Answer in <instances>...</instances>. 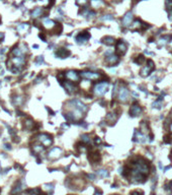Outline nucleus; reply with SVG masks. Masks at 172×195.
Wrapping results in <instances>:
<instances>
[{
  "label": "nucleus",
  "instance_id": "7ed1b4c3",
  "mask_svg": "<svg viewBox=\"0 0 172 195\" xmlns=\"http://www.w3.org/2000/svg\"><path fill=\"white\" fill-rule=\"evenodd\" d=\"M107 90H108V82H106V81H101V82L96 83L93 88L94 94L97 96H104Z\"/></svg>",
  "mask_w": 172,
  "mask_h": 195
},
{
  "label": "nucleus",
  "instance_id": "5fc2aeb1",
  "mask_svg": "<svg viewBox=\"0 0 172 195\" xmlns=\"http://www.w3.org/2000/svg\"><path fill=\"white\" fill-rule=\"evenodd\" d=\"M171 155H172V153H171Z\"/></svg>",
  "mask_w": 172,
  "mask_h": 195
},
{
  "label": "nucleus",
  "instance_id": "20e7f679",
  "mask_svg": "<svg viewBox=\"0 0 172 195\" xmlns=\"http://www.w3.org/2000/svg\"><path fill=\"white\" fill-rule=\"evenodd\" d=\"M37 141L42 143L45 147H49L53 144V138H52L51 135L46 134V133H41V134L37 135L36 136Z\"/></svg>",
  "mask_w": 172,
  "mask_h": 195
},
{
  "label": "nucleus",
  "instance_id": "a878e982",
  "mask_svg": "<svg viewBox=\"0 0 172 195\" xmlns=\"http://www.w3.org/2000/svg\"><path fill=\"white\" fill-rule=\"evenodd\" d=\"M162 101H163V98H162V96H159V99H157L156 101L152 104V107L155 108V109H161L162 106H163Z\"/></svg>",
  "mask_w": 172,
  "mask_h": 195
},
{
  "label": "nucleus",
  "instance_id": "f704fd0d",
  "mask_svg": "<svg viewBox=\"0 0 172 195\" xmlns=\"http://www.w3.org/2000/svg\"><path fill=\"white\" fill-rule=\"evenodd\" d=\"M23 184H21V182H17L16 183V185H15V187H14V189H13V191H12V193H18V192H20L21 191V189H23Z\"/></svg>",
  "mask_w": 172,
  "mask_h": 195
},
{
  "label": "nucleus",
  "instance_id": "4c0bfd02",
  "mask_svg": "<svg viewBox=\"0 0 172 195\" xmlns=\"http://www.w3.org/2000/svg\"><path fill=\"white\" fill-rule=\"evenodd\" d=\"M36 63L38 65L42 64V63H44V56H39L38 58L36 59Z\"/></svg>",
  "mask_w": 172,
  "mask_h": 195
},
{
  "label": "nucleus",
  "instance_id": "f257e3e1",
  "mask_svg": "<svg viewBox=\"0 0 172 195\" xmlns=\"http://www.w3.org/2000/svg\"><path fill=\"white\" fill-rule=\"evenodd\" d=\"M25 56H15V57H11L9 59L7 65H8V68L11 70L12 72H15V73H19L21 70H23V66L25 65Z\"/></svg>",
  "mask_w": 172,
  "mask_h": 195
},
{
  "label": "nucleus",
  "instance_id": "c9c22d12",
  "mask_svg": "<svg viewBox=\"0 0 172 195\" xmlns=\"http://www.w3.org/2000/svg\"><path fill=\"white\" fill-rule=\"evenodd\" d=\"M112 19H114V15H112V14H106V15L101 17V20H104V21H106V20H112Z\"/></svg>",
  "mask_w": 172,
  "mask_h": 195
},
{
  "label": "nucleus",
  "instance_id": "cd10ccee",
  "mask_svg": "<svg viewBox=\"0 0 172 195\" xmlns=\"http://www.w3.org/2000/svg\"><path fill=\"white\" fill-rule=\"evenodd\" d=\"M118 116L116 115V113H108L106 116V121L107 122H112V123H116Z\"/></svg>",
  "mask_w": 172,
  "mask_h": 195
},
{
  "label": "nucleus",
  "instance_id": "6e6d98bb",
  "mask_svg": "<svg viewBox=\"0 0 172 195\" xmlns=\"http://www.w3.org/2000/svg\"><path fill=\"white\" fill-rule=\"evenodd\" d=\"M171 112H172V111H171Z\"/></svg>",
  "mask_w": 172,
  "mask_h": 195
},
{
  "label": "nucleus",
  "instance_id": "37998d69",
  "mask_svg": "<svg viewBox=\"0 0 172 195\" xmlns=\"http://www.w3.org/2000/svg\"><path fill=\"white\" fill-rule=\"evenodd\" d=\"M147 155H148V157H149L150 159H153V155H152V153H150V151H147Z\"/></svg>",
  "mask_w": 172,
  "mask_h": 195
},
{
  "label": "nucleus",
  "instance_id": "ea45409f",
  "mask_svg": "<svg viewBox=\"0 0 172 195\" xmlns=\"http://www.w3.org/2000/svg\"><path fill=\"white\" fill-rule=\"evenodd\" d=\"M118 83H116V84L114 85V90H112V98L114 99V96H116V90H118Z\"/></svg>",
  "mask_w": 172,
  "mask_h": 195
},
{
  "label": "nucleus",
  "instance_id": "7c9ffc66",
  "mask_svg": "<svg viewBox=\"0 0 172 195\" xmlns=\"http://www.w3.org/2000/svg\"><path fill=\"white\" fill-rule=\"evenodd\" d=\"M81 140H82V142H84V143L88 144L91 142V138H90V135L89 134H82L81 135Z\"/></svg>",
  "mask_w": 172,
  "mask_h": 195
},
{
  "label": "nucleus",
  "instance_id": "864d4df0",
  "mask_svg": "<svg viewBox=\"0 0 172 195\" xmlns=\"http://www.w3.org/2000/svg\"><path fill=\"white\" fill-rule=\"evenodd\" d=\"M0 23H1V17H0Z\"/></svg>",
  "mask_w": 172,
  "mask_h": 195
},
{
  "label": "nucleus",
  "instance_id": "6e6552de",
  "mask_svg": "<svg viewBox=\"0 0 172 195\" xmlns=\"http://www.w3.org/2000/svg\"><path fill=\"white\" fill-rule=\"evenodd\" d=\"M65 78L67 80L71 81V82H78L80 80V75L77 73L75 70H69V71L65 72Z\"/></svg>",
  "mask_w": 172,
  "mask_h": 195
},
{
  "label": "nucleus",
  "instance_id": "603ef678",
  "mask_svg": "<svg viewBox=\"0 0 172 195\" xmlns=\"http://www.w3.org/2000/svg\"><path fill=\"white\" fill-rule=\"evenodd\" d=\"M169 45H170V47H172V38H171V40H170V42H169Z\"/></svg>",
  "mask_w": 172,
  "mask_h": 195
},
{
  "label": "nucleus",
  "instance_id": "f03ea898",
  "mask_svg": "<svg viewBox=\"0 0 172 195\" xmlns=\"http://www.w3.org/2000/svg\"><path fill=\"white\" fill-rule=\"evenodd\" d=\"M132 171L137 172V173H140V174L144 175L145 177H147L150 173V168H149V166H148V164H146L145 161L141 159L140 161H134V163H133V170Z\"/></svg>",
  "mask_w": 172,
  "mask_h": 195
},
{
  "label": "nucleus",
  "instance_id": "a211bd4d",
  "mask_svg": "<svg viewBox=\"0 0 172 195\" xmlns=\"http://www.w3.org/2000/svg\"><path fill=\"white\" fill-rule=\"evenodd\" d=\"M55 55H56L58 58H67V57H69L70 55H71V52L69 51V50L65 49V48H60V49H58L56 51V53H55Z\"/></svg>",
  "mask_w": 172,
  "mask_h": 195
},
{
  "label": "nucleus",
  "instance_id": "79ce46f5",
  "mask_svg": "<svg viewBox=\"0 0 172 195\" xmlns=\"http://www.w3.org/2000/svg\"><path fill=\"white\" fill-rule=\"evenodd\" d=\"M88 178H89L91 181H94V180H95V175H93V174H89V175H88Z\"/></svg>",
  "mask_w": 172,
  "mask_h": 195
},
{
  "label": "nucleus",
  "instance_id": "49530a36",
  "mask_svg": "<svg viewBox=\"0 0 172 195\" xmlns=\"http://www.w3.org/2000/svg\"><path fill=\"white\" fill-rule=\"evenodd\" d=\"M79 125H80V126H83V127H84V128H86V127H87V124H86V123H84V122H82V123H79Z\"/></svg>",
  "mask_w": 172,
  "mask_h": 195
},
{
  "label": "nucleus",
  "instance_id": "c03bdc74",
  "mask_svg": "<svg viewBox=\"0 0 172 195\" xmlns=\"http://www.w3.org/2000/svg\"><path fill=\"white\" fill-rule=\"evenodd\" d=\"M95 195H102V191H101V190H96L95 191Z\"/></svg>",
  "mask_w": 172,
  "mask_h": 195
},
{
  "label": "nucleus",
  "instance_id": "aec40b11",
  "mask_svg": "<svg viewBox=\"0 0 172 195\" xmlns=\"http://www.w3.org/2000/svg\"><path fill=\"white\" fill-rule=\"evenodd\" d=\"M23 125L25 130H31L35 126V122L31 118H25L23 122Z\"/></svg>",
  "mask_w": 172,
  "mask_h": 195
},
{
  "label": "nucleus",
  "instance_id": "1a4fd4ad",
  "mask_svg": "<svg viewBox=\"0 0 172 195\" xmlns=\"http://www.w3.org/2000/svg\"><path fill=\"white\" fill-rule=\"evenodd\" d=\"M69 104L73 105V108H74V109H77V110L81 111V112H83V113H85L86 111L88 110L87 106L85 105V104H83L82 102L79 101V100H77V99L71 100V101L69 102Z\"/></svg>",
  "mask_w": 172,
  "mask_h": 195
},
{
  "label": "nucleus",
  "instance_id": "2eb2a0df",
  "mask_svg": "<svg viewBox=\"0 0 172 195\" xmlns=\"http://www.w3.org/2000/svg\"><path fill=\"white\" fill-rule=\"evenodd\" d=\"M61 84L64 86V88H65L66 90H67V92H69V94H73V92H75L77 90V86L76 85H74L73 82H71V81H63V82H61Z\"/></svg>",
  "mask_w": 172,
  "mask_h": 195
},
{
  "label": "nucleus",
  "instance_id": "a19ab883",
  "mask_svg": "<svg viewBox=\"0 0 172 195\" xmlns=\"http://www.w3.org/2000/svg\"><path fill=\"white\" fill-rule=\"evenodd\" d=\"M94 142H95V144H101L102 143V140H101L99 137H95V138H94Z\"/></svg>",
  "mask_w": 172,
  "mask_h": 195
},
{
  "label": "nucleus",
  "instance_id": "de8ad7c7",
  "mask_svg": "<svg viewBox=\"0 0 172 195\" xmlns=\"http://www.w3.org/2000/svg\"><path fill=\"white\" fill-rule=\"evenodd\" d=\"M172 168V166H168V167H166V168H164V170H163V172H166L167 170H169V169H171Z\"/></svg>",
  "mask_w": 172,
  "mask_h": 195
},
{
  "label": "nucleus",
  "instance_id": "f8f14e48",
  "mask_svg": "<svg viewBox=\"0 0 172 195\" xmlns=\"http://www.w3.org/2000/svg\"><path fill=\"white\" fill-rule=\"evenodd\" d=\"M89 39H90V34H89V33H88V31H83V33L79 34L78 36L76 37V42L78 43L79 45H82V44L87 43Z\"/></svg>",
  "mask_w": 172,
  "mask_h": 195
},
{
  "label": "nucleus",
  "instance_id": "e433bc0d",
  "mask_svg": "<svg viewBox=\"0 0 172 195\" xmlns=\"http://www.w3.org/2000/svg\"><path fill=\"white\" fill-rule=\"evenodd\" d=\"M87 3V0H76V4L79 6H84Z\"/></svg>",
  "mask_w": 172,
  "mask_h": 195
},
{
  "label": "nucleus",
  "instance_id": "3c124183",
  "mask_svg": "<svg viewBox=\"0 0 172 195\" xmlns=\"http://www.w3.org/2000/svg\"><path fill=\"white\" fill-rule=\"evenodd\" d=\"M169 129H170V132L172 133V123L170 124V127H169Z\"/></svg>",
  "mask_w": 172,
  "mask_h": 195
},
{
  "label": "nucleus",
  "instance_id": "393cba45",
  "mask_svg": "<svg viewBox=\"0 0 172 195\" xmlns=\"http://www.w3.org/2000/svg\"><path fill=\"white\" fill-rule=\"evenodd\" d=\"M143 25H144V23H143ZM143 25H142V23L140 21V20H135L134 23L130 25V29H132V31H137V29H141V27H143Z\"/></svg>",
  "mask_w": 172,
  "mask_h": 195
},
{
  "label": "nucleus",
  "instance_id": "f3484780",
  "mask_svg": "<svg viewBox=\"0 0 172 195\" xmlns=\"http://www.w3.org/2000/svg\"><path fill=\"white\" fill-rule=\"evenodd\" d=\"M107 64L112 65V66H114L116 64L120 62V56L118 54H112V55H108L106 56V59H105Z\"/></svg>",
  "mask_w": 172,
  "mask_h": 195
},
{
  "label": "nucleus",
  "instance_id": "423d86ee",
  "mask_svg": "<svg viewBox=\"0 0 172 195\" xmlns=\"http://www.w3.org/2000/svg\"><path fill=\"white\" fill-rule=\"evenodd\" d=\"M130 98V92L126 86H121L119 88V92H118V99L121 103H127Z\"/></svg>",
  "mask_w": 172,
  "mask_h": 195
},
{
  "label": "nucleus",
  "instance_id": "dca6fc26",
  "mask_svg": "<svg viewBox=\"0 0 172 195\" xmlns=\"http://www.w3.org/2000/svg\"><path fill=\"white\" fill-rule=\"evenodd\" d=\"M133 19H134V15H133L132 12L131 11L127 12V13L125 14V16L123 17V19H122L123 25L124 27H130L133 23Z\"/></svg>",
  "mask_w": 172,
  "mask_h": 195
},
{
  "label": "nucleus",
  "instance_id": "6ab92c4d",
  "mask_svg": "<svg viewBox=\"0 0 172 195\" xmlns=\"http://www.w3.org/2000/svg\"><path fill=\"white\" fill-rule=\"evenodd\" d=\"M56 25L57 23H55V21H53L52 19H49V18H45L43 20V25L47 29H52L53 31L54 27H56Z\"/></svg>",
  "mask_w": 172,
  "mask_h": 195
},
{
  "label": "nucleus",
  "instance_id": "a18cd8bd",
  "mask_svg": "<svg viewBox=\"0 0 172 195\" xmlns=\"http://www.w3.org/2000/svg\"><path fill=\"white\" fill-rule=\"evenodd\" d=\"M139 88H140V90H142V92H146V94H148L147 90H146L144 88H142V86H139Z\"/></svg>",
  "mask_w": 172,
  "mask_h": 195
},
{
  "label": "nucleus",
  "instance_id": "c756f323",
  "mask_svg": "<svg viewBox=\"0 0 172 195\" xmlns=\"http://www.w3.org/2000/svg\"><path fill=\"white\" fill-rule=\"evenodd\" d=\"M27 29H29V23H21V25H19L17 27V31H19L20 34L27 31Z\"/></svg>",
  "mask_w": 172,
  "mask_h": 195
},
{
  "label": "nucleus",
  "instance_id": "9b49d317",
  "mask_svg": "<svg viewBox=\"0 0 172 195\" xmlns=\"http://www.w3.org/2000/svg\"><path fill=\"white\" fill-rule=\"evenodd\" d=\"M142 111H143V109L141 108V106L138 105V104H134V105L132 106V107L130 108V111H129V113H130V116L131 117H138L141 115Z\"/></svg>",
  "mask_w": 172,
  "mask_h": 195
},
{
  "label": "nucleus",
  "instance_id": "5701e85b",
  "mask_svg": "<svg viewBox=\"0 0 172 195\" xmlns=\"http://www.w3.org/2000/svg\"><path fill=\"white\" fill-rule=\"evenodd\" d=\"M90 5L92 8H100L104 6L105 3L103 2V0H90Z\"/></svg>",
  "mask_w": 172,
  "mask_h": 195
},
{
  "label": "nucleus",
  "instance_id": "58836bf2",
  "mask_svg": "<svg viewBox=\"0 0 172 195\" xmlns=\"http://www.w3.org/2000/svg\"><path fill=\"white\" fill-rule=\"evenodd\" d=\"M46 188V190H48V191H53L54 190V186L52 185V184H46L45 186H44Z\"/></svg>",
  "mask_w": 172,
  "mask_h": 195
},
{
  "label": "nucleus",
  "instance_id": "0eeeda50",
  "mask_svg": "<svg viewBox=\"0 0 172 195\" xmlns=\"http://www.w3.org/2000/svg\"><path fill=\"white\" fill-rule=\"evenodd\" d=\"M147 66H144L143 68L141 69V71H140V74H141V76L143 77H147L150 75V73L153 71V70L155 69V64L154 62H153L152 60H147Z\"/></svg>",
  "mask_w": 172,
  "mask_h": 195
},
{
  "label": "nucleus",
  "instance_id": "c85d7f7f",
  "mask_svg": "<svg viewBox=\"0 0 172 195\" xmlns=\"http://www.w3.org/2000/svg\"><path fill=\"white\" fill-rule=\"evenodd\" d=\"M97 175L101 178H107L110 176V173L105 169H100V170H97Z\"/></svg>",
  "mask_w": 172,
  "mask_h": 195
},
{
  "label": "nucleus",
  "instance_id": "473e14b6",
  "mask_svg": "<svg viewBox=\"0 0 172 195\" xmlns=\"http://www.w3.org/2000/svg\"><path fill=\"white\" fill-rule=\"evenodd\" d=\"M168 38H169V37H163V38L159 39V41H158V45H159V47L165 46L166 44L168 43Z\"/></svg>",
  "mask_w": 172,
  "mask_h": 195
},
{
  "label": "nucleus",
  "instance_id": "8fccbe9b",
  "mask_svg": "<svg viewBox=\"0 0 172 195\" xmlns=\"http://www.w3.org/2000/svg\"><path fill=\"white\" fill-rule=\"evenodd\" d=\"M5 146H6V148H7V149H10V148H11V147H10V145H9V144H5V145H4V147H5Z\"/></svg>",
  "mask_w": 172,
  "mask_h": 195
},
{
  "label": "nucleus",
  "instance_id": "412c9836",
  "mask_svg": "<svg viewBox=\"0 0 172 195\" xmlns=\"http://www.w3.org/2000/svg\"><path fill=\"white\" fill-rule=\"evenodd\" d=\"M31 149H33V151H34L35 153H41L44 151V149H45V146L43 145L42 143H40V142H37V143H34L33 145H31Z\"/></svg>",
  "mask_w": 172,
  "mask_h": 195
},
{
  "label": "nucleus",
  "instance_id": "4be33fe9",
  "mask_svg": "<svg viewBox=\"0 0 172 195\" xmlns=\"http://www.w3.org/2000/svg\"><path fill=\"white\" fill-rule=\"evenodd\" d=\"M101 42L103 44H105L106 46H112L116 44V40H114V37H110V36H106L101 40Z\"/></svg>",
  "mask_w": 172,
  "mask_h": 195
},
{
  "label": "nucleus",
  "instance_id": "39448f33",
  "mask_svg": "<svg viewBox=\"0 0 172 195\" xmlns=\"http://www.w3.org/2000/svg\"><path fill=\"white\" fill-rule=\"evenodd\" d=\"M80 76L84 79H87V80H97V79H99L101 77V74L98 73V72L87 70V71L81 72Z\"/></svg>",
  "mask_w": 172,
  "mask_h": 195
},
{
  "label": "nucleus",
  "instance_id": "ddd939ff",
  "mask_svg": "<svg viewBox=\"0 0 172 195\" xmlns=\"http://www.w3.org/2000/svg\"><path fill=\"white\" fill-rule=\"evenodd\" d=\"M127 52V44L123 40H120L116 42V53L118 55H125Z\"/></svg>",
  "mask_w": 172,
  "mask_h": 195
},
{
  "label": "nucleus",
  "instance_id": "09e8293b",
  "mask_svg": "<svg viewBox=\"0 0 172 195\" xmlns=\"http://www.w3.org/2000/svg\"><path fill=\"white\" fill-rule=\"evenodd\" d=\"M62 127L63 128H66V129H67V128H69V124H63Z\"/></svg>",
  "mask_w": 172,
  "mask_h": 195
},
{
  "label": "nucleus",
  "instance_id": "72a5a7b5",
  "mask_svg": "<svg viewBox=\"0 0 172 195\" xmlns=\"http://www.w3.org/2000/svg\"><path fill=\"white\" fill-rule=\"evenodd\" d=\"M145 61H146L145 57H144L143 55H140V56H138L135 59L134 62L137 63V64H143V63H145Z\"/></svg>",
  "mask_w": 172,
  "mask_h": 195
},
{
  "label": "nucleus",
  "instance_id": "4468645a",
  "mask_svg": "<svg viewBox=\"0 0 172 195\" xmlns=\"http://www.w3.org/2000/svg\"><path fill=\"white\" fill-rule=\"evenodd\" d=\"M61 155H62V149H61L60 147H54L49 151L48 157L51 159H59V157H61Z\"/></svg>",
  "mask_w": 172,
  "mask_h": 195
},
{
  "label": "nucleus",
  "instance_id": "9d476101",
  "mask_svg": "<svg viewBox=\"0 0 172 195\" xmlns=\"http://www.w3.org/2000/svg\"><path fill=\"white\" fill-rule=\"evenodd\" d=\"M133 140H134L135 142H139V143H145V142L147 141V136H146L142 131L136 129L135 130Z\"/></svg>",
  "mask_w": 172,
  "mask_h": 195
},
{
  "label": "nucleus",
  "instance_id": "bb28decb",
  "mask_svg": "<svg viewBox=\"0 0 172 195\" xmlns=\"http://www.w3.org/2000/svg\"><path fill=\"white\" fill-rule=\"evenodd\" d=\"M43 14V8H41V7H37V8H35L33 11H31V16L34 18L36 17H39V16H41Z\"/></svg>",
  "mask_w": 172,
  "mask_h": 195
},
{
  "label": "nucleus",
  "instance_id": "2f4dec72",
  "mask_svg": "<svg viewBox=\"0 0 172 195\" xmlns=\"http://www.w3.org/2000/svg\"><path fill=\"white\" fill-rule=\"evenodd\" d=\"M62 31H63V27H62V25H60V23H57L56 27L53 29V31L56 35H60L61 33H62Z\"/></svg>",
  "mask_w": 172,
  "mask_h": 195
},
{
  "label": "nucleus",
  "instance_id": "b1692460",
  "mask_svg": "<svg viewBox=\"0 0 172 195\" xmlns=\"http://www.w3.org/2000/svg\"><path fill=\"white\" fill-rule=\"evenodd\" d=\"M89 159L90 161H92V163H97V161L100 159V155H99V153H97V151H93V153H89Z\"/></svg>",
  "mask_w": 172,
  "mask_h": 195
}]
</instances>
